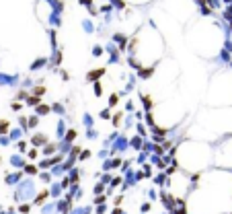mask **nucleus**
<instances>
[{"mask_svg":"<svg viewBox=\"0 0 232 214\" xmlns=\"http://www.w3.org/2000/svg\"><path fill=\"white\" fill-rule=\"evenodd\" d=\"M54 148H56V146H54V144H47V146H45V153H47V155H49V153H51V150H54Z\"/></svg>","mask_w":232,"mask_h":214,"instance_id":"12","label":"nucleus"},{"mask_svg":"<svg viewBox=\"0 0 232 214\" xmlns=\"http://www.w3.org/2000/svg\"><path fill=\"white\" fill-rule=\"evenodd\" d=\"M105 74V68H99V70H91L88 72V80H99Z\"/></svg>","mask_w":232,"mask_h":214,"instance_id":"1","label":"nucleus"},{"mask_svg":"<svg viewBox=\"0 0 232 214\" xmlns=\"http://www.w3.org/2000/svg\"><path fill=\"white\" fill-rule=\"evenodd\" d=\"M37 121H39V119H37V118L33 115V118L29 119V126H31V128H35V126H37Z\"/></svg>","mask_w":232,"mask_h":214,"instance_id":"9","label":"nucleus"},{"mask_svg":"<svg viewBox=\"0 0 232 214\" xmlns=\"http://www.w3.org/2000/svg\"><path fill=\"white\" fill-rule=\"evenodd\" d=\"M8 130V121L6 119H0V132H6Z\"/></svg>","mask_w":232,"mask_h":214,"instance_id":"4","label":"nucleus"},{"mask_svg":"<svg viewBox=\"0 0 232 214\" xmlns=\"http://www.w3.org/2000/svg\"><path fill=\"white\" fill-rule=\"evenodd\" d=\"M109 103H111V107L115 105V103H117V95H111V99H109Z\"/></svg>","mask_w":232,"mask_h":214,"instance_id":"11","label":"nucleus"},{"mask_svg":"<svg viewBox=\"0 0 232 214\" xmlns=\"http://www.w3.org/2000/svg\"><path fill=\"white\" fill-rule=\"evenodd\" d=\"M45 136H43V134H37V136H33V138H31V142L33 144H45Z\"/></svg>","mask_w":232,"mask_h":214,"instance_id":"2","label":"nucleus"},{"mask_svg":"<svg viewBox=\"0 0 232 214\" xmlns=\"http://www.w3.org/2000/svg\"><path fill=\"white\" fill-rule=\"evenodd\" d=\"M93 0H80V4H91Z\"/></svg>","mask_w":232,"mask_h":214,"instance_id":"14","label":"nucleus"},{"mask_svg":"<svg viewBox=\"0 0 232 214\" xmlns=\"http://www.w3.org/2000/svg\"><path fill=\"white\" fill-rule=\"evenodd\" d=\"M88 156H91V150H82V153H80V159H82V161H84V159H88Z\"/></svg>","mask_w":232,"mask_h":214,"instance_id":"7","label":"nucleus"},{"mask_svg":"<svg viewBox=\"0 0 232 214\" xmlns=\"http://www.w3.org/2000/svg\"><path fill=\"white\" fill-rule=\"evenodd\" d=\"M37 155H39L37 150H31V153H29V159H37Z\"/></svg>","mask_w":232,"mask_h":214,"instance_id":"13","label":"nucleus"},{"mask_svg":"<svg viewBox=\"0 0 232 214\" xmlns=\"http://www.w3.org/2000/svg\"><path fill=\"white\" fill-rule=\"evenodd\" d=\"M25 171H27V173H31V175H35V173H37V167H31V165H29Z\"/></svg>","mask_w":232,"mask_h":214,"instance_id":"6","label":"nucleus"},{"mask_svg":"<svg viewBox=\"0 0 232 214\" xmlns=\"http://www.w3.org/2000/svg\"><path fill=\"white\" fill-rule=\"evenodd\" d=\"M37 111H39V113H47L49 107H47V105H39V107H37Z\"/></svg>","mask_w":232,"mask_h":214,"instance_id":"5","label":"nucleus"},{"mask_svg":"<svg viewBox=\"0 0 232 214\" xmlns=\"http://www.w3.org/2000/svg\"><path fill=\"white\" fill-rule=\"evenodd\" d=\"M94 95L97 97L103 95V87H101V83H94Z\"/></svg>","mask_w":232,"mask_h":214,"instance_id":"3","label":"nucleus"},{"mask_svg":"<svg viewBox=\"0 0 232 214\" xmlns=\"http://www.w3.org/2000/svg\"><path fill=\"white\" fill-rule=\"evenodd\" d=\"M11 109H12V111H19V109H21V103H12Z\"/></svg>","mask_w":232,"mask_h":214,"instance_id":"10","label":"nucleus"},{"mask_svg":"<svg viewBox=\"0 0 232 214\" xmlns=\"http://www.w3.org/2000/svg\"><path fill=\"white\" fill-rule=\"evenodd\" d=\"M43 93H45V89H43V87H37V89H35V95H37V97L43 95Z\"/></svg>","mask_w":232,"mask_h":214,"instance_id":"8","label":"nucleus"}]
</instances>
